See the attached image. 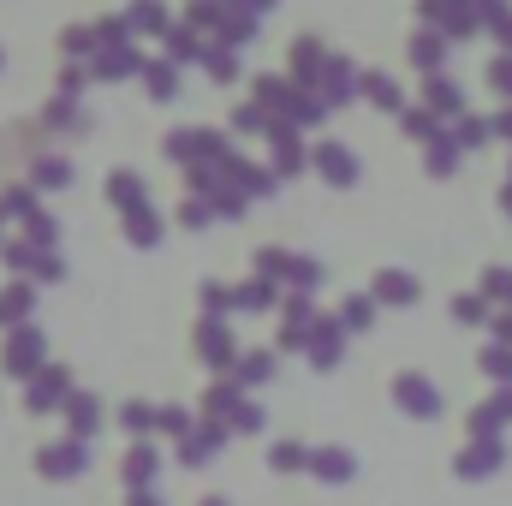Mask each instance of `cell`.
I'll return each instance as SVG.
<instances>
[{
	"mask_svg": "<svg viewBox=\"0 0 512 506\" xmlns=\"http://www.w3.org/2000/svg\"><path fill=\"white\" fill-rule=\"evenodd\" d=\"M36 471H42L48 483H72V477H84V471H90V441H78V435L48 441V447L36 453Z\"/></svg>",
	"mask_w": 512,
	"mask_h": 506,
	"instance_id": "obj_1",
	"label": "cell"
},
{
	"mask_svg": "<svg viewBox=\"0 0 512 506\" xmlns=\"http://www.w3.org/2000/svg\"><path fill=\"white\" fill-rule=\"evenodd\" d=\"M42 358H48V346H42V328H12V340H6V352H0V370L18 381H30L36 370H42Z\"/></svg>",
	"mask_w": 512,
	"mask_h": 506,
	"instance_id": "obj_2",
	"label": "cell"
},
{
	"mask_svg": "<svg viewBox=\"0 0 512 506\" xmlns=\"http://www.w3.org/2000/svg\"><path fill=\"white\" fill-rule=\"evenodd\" d=\"M197 358H203L209 370H233V364H239V340H233L227 316H203V322H197Z\"/></svg>",
	"mask_w": 512,
	"mask_h": 506,
	"instance_id": "obj_3",
	"label": "cell"
},
{
	"mask_svg": "<svg viewBox=\"0 0 512 506\" xmlns=\"http://www.w3.org/2000/svg\"><path fill=\"white\" fill-rule=\"evenodd\" d=\"M66 399H72V376H66L60 364H42L36 376L24 381V411H36V417H42V411H60Z\"/></svg>",
	"mask_w": 512,
	"mask_h": 506,
	"instance_id": "obj_4",
	"label": "cell"
},
{
	"mask_svg": "<svg viewBox=\"0 0 512 506\" xmlns=\"http://www.w3.org/2000/svg\"><path fill=\"white\" fill-rule=\"evenodd\" d=\"M167 155L179 167H209V161H227V143H221V131H173Z\"/></svg>",
	"mask_w": 512,
	"mask_h": 506,
	"instance_id": "obj_5",
	"label": "cell"
},
{
	"mask_svg": "<svg viewBox=\"0 0 512 506\" xmlns=\"http://www.w3.org/2000/svg\"><path fill=\"white\" fill-rule=\"evenodd\" d=\"M227 435H233V429H227L221 417H203V423H197V429H191V435L179 441V459H185V465L197 471V465H209V459H215V453L227 447Z\"/></svg>",
	"mask_w": 512,
	"mask_h": 506,
	"instance_id": "obj_6",
	"label": "cell"
},
{
	"mask_svg": "<svg viewBox=\"0 0 512 506\" xmlns=\"http://www.w3.org/2000/svg\"><path fill=\"white\" fill-rule=\"evenodd\" d=\"M393 399H399V411H411V417H423V423L441 417V393H435L429 376H411V370H405V376L393 381Z\"/></svg>",
	"mask_w": 512,
	"mask_h": 506,
	"instance_id": "obj_7",
	"label": "cell"
},
{
	"mask_svg": "<svg viewBox=\"0 0 512 506\" xmlns=\"http://www.w3.org/2000/svg\"><path fill=\"white\" fill-rule=\"evenodd\" d=\"M310 328H316V310H310L304 292H292V298H286V322H280V352L310 346Z\"/></svg>",
	"mask_w": 512,
	"mask_h": 506,
	"instance_id": "obj_8",
	"label": "cell"
},
{
	"mask_svg": "<svg viewBox=\"0 0 512 506\" xmlns=\"http://www.w3.org/2000/svg\"><path fill=\"white\" fill-rule=\"evenodd\" d=\"M304 352H310V364H316V370H334V364L346 358V328L316 316V328H310V346H304Z\"/></svg>",
	"mask_w": 512,
	"mask_h": 506,
	"instance_id": "obj_9",
	"label": "cell"
},
{
	"mask_svg": "<svg viewBox=\"0 0 512 506\" xmlns=\"http://www.w3.org/2000/svg\"><path fill=\"white\" fill-rule=\"evenodd\" d=\"M0 256H6L18 274H30V280H60V274H66V268H60V256L42 251V245H6Z\"/></svg>",
	"mask_w": 512,
	"mask_h": 506,
	"instance_id": "obj_10",
	"label": "cell"
},
{
	"mask_svg": "<svg viewBox=\"0 0 512 506\" xmlns=\"http://www.w3.org/2000/svg\"><path fill=\"white\" fill-rule=\"evenodd\" d=\"M501 459H507V447H501V441H471V447L459 453V477H471V483H477V477H495V471H501Z\"/></svg>",
	"mask_w": 512,
	"mask_h": 506,
	"instance_id": "obj_11",
	"label": "cell"
},
{
	"mask_svg": "<svg viewBox=\"0 0 512 506\" xmlns=\"http://www.w3.org/2000/svg\"><path fill=\"white\" fill-rule=\"evenodd\" d=\"M501 423H512V387H501L489 405H477V411H471V435H477V441H495V435H501Z\"/></svg>",
	"mask_w": 512,
	"mask_h": 506,
	"instance_id": "obj_12",
	"label": "cell"
},
{
	"mask_svg": "<svg viewBox=\"0 0 512 506\" xmlns=\"http://www.w3.org/2000/svg\"><path fill=\"white\" fill-rule=\"evenodd\" d=\"M352 471H358V459L346 447H316L310 453V477H322V483H352Z\"/></svg>",
	"mask_w": 512,
	"mask_h": 506,
	"instance_id": "obj_13",
	"label": "cell"
},
{
	"mask_svg": "<svg viewBox=\"0 0 512 506\" xmlns=\"http://www.w3.org/2000/svg\"><path fill=\"white\" fill-rule=\"evenodd\" d=\"M30 310H36V286H30V280H12V286L0 292V328H24Z\"/></svg>",
	"mask_w": 512,
	"mask_h": 506,
	"instance_id": "obj_14",
	"label": "cell"
},
{
	"mask_svg": "<svg viewBox=\"0 0 512 506\" xmlns=\"http://www.w3.org/2000/svg\"><path fill=\"white\" fill-rule=\"evenodd\" d=\"M66 423H72L78 441H90V435L102 429V399H96V393H72V399H66Z\"/></svg>",
	"mask_w": 512,
	"mask_h": 506,
	"instance_id": "obj_15",
	"label": "cell"
},
{
	"mask_svg": "<svg viewBox=\"0 0 512 506\" xmlns=\"http://www.w3.org/2000/svg\"><path fill=\"white\" fill-rule=\"evenodd\" d=\"M155 471H161V459H155V447H149V441H131L126 465H120V477H126V489H149V483H155Z\"/></svg>",
	"mask_w": 512,
	"mask_h": 506,
	"instance_id": "obj_16",
	"label": "cell"
},
{
	"mask_svg": "<svg viewBox=\"0 0 512 506\" xmlns=\"http://www.w3.org/2000/svg\"><path fill=\"white\" fill-rule=\"evenodd\" d=\"M126 239L137 245V251H155V245H161V221H155V209H149V203L126 209Z\"/></svg>",
	"mask_w": 512,
	"mask_h": 506,
	"instance_id": "obj_17",
	"label": "cell"
},
{
	"mask_svg": "<svg viewBox=\"0 0 512 506\" xmlns=\"http://www.w3.org/2000/svg\"><path fill=\"white\" fill-rule=\"evenodd\" d=\"M316 167H322V179H334V185H352V179H358V161H352V149H340V143H322V149H316Z\"/></svg>",
	"mask_w": 512,
	"mask_h": 506,
	"instance_id": "obj_18",
	"label": "cell"
},
{
	"mask_svg": "<svg viewBox=\"0 0 512 506\" xmlns=\"http://www.w3.org/2000/svg\"><path fill=\"white\" fill-rule=\"evenodd\" d=\"M90 72H96V78H131V72H143V54H137V48H102Z\"/></svg>",
	"mask_w": 512,
	"mask_h": 506,
	"instance_id": "obj_19",
	"label": "cell"
},
{
	"mask_svg": "<svg viewBox=\"0 0 512 506\" xmlns=\"http://www.w3.org/2000/svg\"><path fill=\"white\" fill-rule=\"evenodd\" d=\"M280 298V286L268 280V274H256V280H245V286H233V310H268Z\"/></svg>",
	"mask_w": 512,
	"mask_h": 506,
	"instance_id": "obj_20",
	"label": "cell"
},
{
	"mask_svg": "<svg viewBox=\"0 0 512 506\" xmlns=\"http://www.w3.org/2000/svg\"><path fill=\"white\" fill-rule=\"evenodd\" d=\"M376 298L382 304H417V280L399 274V268H387V274H376Z\"/></svg>",
	"mask_w": 512,
	"mask_h": 506,
	"instance_id": "obj_21",
	"label": "cell"
},
{
	"mask_svg": "<svg viewBox=\"0 0 512 506\" xmlns=\"http://www.w3.org/2000/svg\"><path fill=\"white\" fill-rule=\"evenodd\" d=\"M173 84H179V66H173V60H143V90H149L155 102H167Z\"/></svg>",
	"mask_w": 512,
	"mask_h": 506,
	"instance_id": "obj_22",
	"label": "cell"
},
{
	"mask_svg": "<svg viewBox=\"0 0 512 506\" xmlns=\"http://www.w3.org/2000/svg\"><path fill=\"white\" fill-rule=\"evenodd\" d=\"M126 24H131V30H149V36H167V30H173L161 0H137V6L126 12Z\"/></svg>",
	"mask_w": 512,
	"mask_h": 506,
	"instance_id": "obj_23",
	"label": "cell"
},
{
	"mask_svg": "<svg viewBox=\"0 0 512 506\" xmlns=\"http://www.w3.org/2000/svg\"><path fill=\"white\" fill-rule=\"evenodd\" d=\"M298 167H304V149H298L292 126L280 120V126H274V173H298Z\"/></svg>",
	"mask_w": 512,
	"mask_h": 506,
	"instance_id": "obj_24",
	"label": "cell"
},
{
	"mask_svg": "<svg viewBox=\"0 0 512 506\" xmlns=\"http://www.w3.org/2000/svg\"><path fill=\"white\" fill-rule=\"evenodd\" d=\"M268 376H274V352H245V358L233 364V381H239V387H262Z\"/></svg>",
	"mask_w": 512,
	"mask_h": 506,
	"instance_id": "obj_25",
	"label": "cell"
},
{
	"mask_svg": "<svg viewBox=\"0 0 512 506\" xmlns=\"http://www.w3.org/2000/svg\"><path fill=\"white\" fill-rule=\"evenodd\" d=\"M239 399H245V387H239V381H215V387H209V399H203V417H221V423H227Z\"/></svg>",
	"mask_w": 512,
	"mask_h": 506,
	"instance_id": "obj_26",
	"label": "cell"
},
{
	"mask_svg": "<svg viewBox=\"0 0 512 506\" xmlns=\"http://www.w3.org/2000/svg\"><path fill=\"white\" fill-rule=\"evenodd\" d=\"M167 54H173V66H191V60H203V42H197V30H191V24H185V30L173 24V30H167Z\"/></svg>",
	"mask_w": 512,
	"mask_h": 506,
	"instance_id": "obj_27",
	"label": "cell"
},
{
	"mask_svg": "<svg viewBox=\"0 0 512 506\" xmlns=\"http://www.w3.org/2000/svg\"><path fill=\"white\" fill-rule=\"evenodd\" d=\"M268 471H310V447H298V441H274V447H268Z\"/></svg>",
	"mask_w": 512,
	"mask_h": 506,
	"instance_id": "obj_28",
	"label": "cell"
},
{
	"mask_svg": "<svg viewBox=\"0 0 512 506\" xmlns=\"http://www.w3.org/2000/svg\"><path fill=\"white\" fill-rule=\"evenodd\" d=\"M155 429H161V435H173V441H185V435L197 429V417H191L185 405H161V411H155Z\"/></svg>",
	"mask_w": 512,
	"mask_h": 506,
	"instance_id": "obj_29",
	"label": "cell"
},
{
	"mask_svg": "<svg viewBox=\"0 0 512 506\" xmlns=\"http://www.w3.org/2000/svg\"><path fill=\"white\" fill-rule=\"evenodd\" d=\"M215 30H221V42H227V48H245V42L256 36V18H245V12H221V24H215Z\"/></svg>",
	"mask_w": 512,
	"mask_h": 506,
	"instance_id": "obj_30",
	"label": "cell"
},
{
	"mask_svg": "<svg viewBox=\"0 0 512 506\" xmlns=\"http://www.w3.org/2000/svg\"><path fill=\"white\" fill-rule=\"evenodd\" d=\"M120 423H126V435H131V441H149V429H155V405L131 399L126 411H120Z\"/></svg>",
	"mask_w": 512,
	"mask_h": 506,
	"instance_id": "obj_31",
	"label": "cell"
},
{
	"mask_svg": "<svg viewBox=\"0 0 512 506\" xmlns=\"http://www.w3.org/2000/svg\"><path fill=\"white\" fill-rule=\"evenodd\" d=\"M322 72H328L322 48H316V42H298V48H292V78H322Z\"/></svg>",
	"mask_w": 512,
	"mask_h": 506,
	"instance_id": "obj_32",
	"label": "cell"
},
{
	"mask_svg": "<svg viewBox=\"0 0 512 506\" xmlns=\"http://www.w3.org/2000/svg\"><path fill=\"white\" fill-rule=\"evenodd\" d=\"M30 179H36V185H48V191H60V185H72V167H66L60 155H42V161L30 167Z\"/></svg>",
	"mask_w": 512,
	"mask_h": 506,
	"instance_id": "obj_33",
	"label": "cell"
},
{
	"mask_svg": "<svg viewBox=\"0 0 512 506\" xmlns=\"http://www.w3.org/2000/svg\"><path fill=\"white\" fill-rule=\"evenodd\" d=\"M370 322H376V298H352V304L340 310V328H346V334H364Z\"/></svg>",
	"mask_w": 512,
	"mask_h": 506,
	"instance_id": "obj_34",
	"label": "cell"
},
{
	"mask_svg": "<svg viewBox=\"0 0 512 506\" xmlns=\"http://www.w3.org/2000/svg\"><path fill=\"white\" fill-rule=\"evenodd\" d=\"M108 197H114L120 209H137V203H143V179H137V173H114V179H108Z\"/></svg>",
	"mask_w": 512,
	"mask_h": 506,
	"instance_id": "obj_35",
	"label": "cell"
},
{
	"mask_svg": "<svg viewBox=\"0 0 512 506\" xmlns=\"http://www.w3.org/2000/svg\"><path fill=\"white\" fill-rule=\"evenodd\" d=\"M262 423H268V417H262V405H256V399H239V405H233V417H227V429H239V435H262Z\"/></svg>",
	"mask_w": 512,
	"mask_h": 506,
	"instance_id": "obj_36",
	"label": "cell"
},
{
	"mask_svg": "<svg viewBox=\"0 0 512 506\" xmlns=\"http://www.w3.org/2000/svg\"><path fill=\"white\" fill-rule=\"evenodd\" d=\"M221 12H227V0H191L185 6V24L191 30H209V24H221Z\"/></svg>",
	"mask_w": 512,
	"mask_h": 506,
	"instance_id": "obj_37",
	"label": "cell"
},
{
	"mask_svg": "<svg viewBox=\"0 0 512 506\" xmlns=\"http://www.w3.org/2000/svg\"><path fill=\"white\" fill-rule=\"evenodd\" d=\"M203 60H209V78H215V84H227V78H239V54H233V48H209Z\"/></svg>",
	"mask_w": 512,
	"mask_h": 506,
	"instance_id": "obj_38",
	"label": "cell"
},
{
	"mask_svg": "<svg viewBox=\"0 0 512 506\" xmlns=\"http://www.w3.org/2000/svg\"><path fill=\"white\" fill-rule=\"evenodd\" d=\"M483 370L501 381V387H512V346H489L483 352Z\"/></svg>",
	"mask_w": 512,
	"mask_h": 506,
	"instance_id": "obj_39",
	"label": "cell"
},
{
	"mask_svg": "<svg viewBox=\"0 0 512 506\" xmlns=\"http://www.w3.org/2000/svg\"><path fill=\"white\" fill-rule=\"evenodd\" d=\"M0 215H18V221H30V215H36V197H30L24 185H12V191L0 197Z\"/></svg>",
	"mask_w": 512,
	"mask_h": 506,
	"instance_id": "obj_40",
	"label": "cell"
},
{
	"mask_svg": "<svg viewBox=\"0 0 512 506\" xmlns=\"http://www.w3.org/2000/svg\"><path fill=\"white\" fill-rule=\"evenodd\" d=\"M60 48H66V54H90V60H96V30H90V24H78V30H66V36H60Z\"/></svg>",
	"mask_w": 512,
	"mask_h": 506,
	"instance_id": "obj_41",
	"label": "cell"
},
{
	"mask_svg": "<svg viewBox=\"0 0 512 506\" xmlns=\"http://www.w3.org/2000/svg\"><path fill=\"white\" fill-rule=\"evenodd\" d=\"M203 310H209V316H227V310H233V286L209 280V286H203Z\"/></svg>",
	"mask_w": 512,
	"mask_h": 506,
	"instance_id": "obj_42",
	"label": "cell"
},
{
	"mask_svg": "<svg viewBox=\"0 0 512 506\" xmlns=\"http://www.w3.org/2000/svg\"><path fill=\"white\" fill-rule=\"evenodd\" d=\"M24 227H30V245H42V251H48V245H54V239H60V227H54V221H48V215H42V209H36V215H30V221H24Z\"/></svg>",
	"mask_w": 512,
	"mask_h": 506,
	"instance_id": "obj_43",
	"label": "cell"
},
{
	"mask_svg": "<svg viewBox=\"0 0 512 506\" xmlns=\"http://www.w3.org/2000/svg\"><path fill=\"white\" fill-rule=\"evenodd\" d=\"M179 221L197 233V227H209V221H215V209H203V197H191V203H179Z\"/></svg>",
	"mask_w": 512,
	"mask_h": 506,
	"instance_id": "obj_44",
	"label": "cell"
},
{
	"mask_svg": "<svg viewBox=\"0 0 512 506\" xmlns=\"http://www.w3.org/2000/svg\"><path fill=\"white\" fill-rule=\"evenodd\" d=\"M364 90H370V102H382V108H393L399 96H393V84L387 78H364Z\"/></svg>",
	"mask_w": 512,
	"mask_h": 506,
	"instance_id": "obj_45",
	"label": "cell"
},
{
	"mask_svg": "<svg viewBox=\"0 0 512 506\" xmlns=\"http://www.w3.org/2000/svg\"><path fill=\"white\" fill-rule=\"evenodd\" d=\"M453 316H459V322H483V298H459Z\"/></svg>",
	"mask_w": 512,
	"mask_h": 506,
	"instance_id": "obj_46",
	"label": "cell"
},
{
	"mask_svg": "<svg viewBox=\"0 0 512 506\" xmlns=\"http://www.w3.org/2000/svg\"><path fill=\"white\" fill-rule=\"evenodd\" d=\"M262 6H274V0H227V12H245V18H256Z\"/></svg>",
	"mask_w": 512,
	"mask_h": 506,
	"instance_id": "obj_47",
	"label": "cell"
},
{
	"mask_svg": "<svg viewBox=\"0 0 512 506\" xmlns=\"http://www.w3.org/2000/svg\"><path fill=\"white\" fill-rule=\"evenodd\" d=\"M489 292H495V298H507V304H512V274H489Z\"/></svg>",
	"mask_w": 512,
	"mask_h": 506,
	"instance_id": "obj_48",
	"label": "cell"
},
{
	"mask_svg": "<svg viewBox=\"0 0 512 506\" xmlns=\"http://www.w3.org/2000/svg\"><path fill=\"white\" fill-rule=\"evenodd\" d=\"M126 506H161V501H155V489H131Z\"/></svg>",
	"mask_w": 512,
	"mask_h": 506,
	"instance_id": "obj_49",
	"label": "cell"
},
{
	"mask_svg": "<svg viewBox=\"0 0 512 506\" xmlns=\"http://www.w3.org/2000/svg\"><path fill=\"white\" fill-rule=\"evenodd\" d=\"M203 506H227V501H221V495H209V501H203Z\"/></svg>",
	"mask_w": 512,
	"mask_h": 506,
	"instance_id": "obj_50",
	"label": "cell"
},
{
	"mask_svg": "<svg viewBox=\"0 0 512 506\" xmlns=\"http://www.w3.org/2000/svg\"><path fill=\"white\" fill-rule=\"evenodd\" d=\"M0 221H6V215H0Z\"/></svg>",
	"mask_w": 512,
	"mask_h": 506,
	"instance_id": "obj_51",
	"label": "cell"
}]
</instances>
